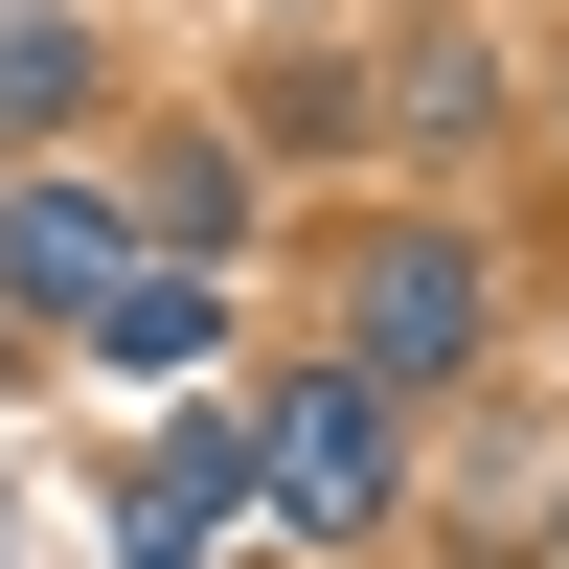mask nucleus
Returning <instances> with one entry per match:
<instances>
[{"label":"nucleus","mask_w":569,"mask_h":569,"mask_svg":"<svg viewBox=\"0 0 569 569\" xmlns=\"http://www.w3.org/2000/svg\"><path fill=\"white\" fill-rule=\"evenodd\" d=\"M251 501H297V525L342 547L365 501H388V388H365V365H297V388L251 410Z\"/></svg>","instance_id":"1"},{"label":"nucleus","mask_w":569,"mask_h":569,"mask_svg":"<svg viewBox=\"0 0 569 569\" xmlns=\"http://www.w3.org/2000/svg\"><path fill=\"white\" fill-rule=\"evenodd\" d=\"M433 365H479V251L410 228V251L365 273V388H433Z\"/></svg>","instance_id":"2"},{"label":"nucleus","mask_w":569,"mask_h":569,"mask_svg":"<svg viewBox=\"0 0 569 569\" xmlns=\"http://www.w3.org/2000/svg\"><path fill=\"white\" fill-rule=\"evenodd\" d=\"M114 273H137V228L91 206V182H23V206H0V297H23V319H91Z\"/></svg>","instance_id":"3"},{"label":"nucleus","mask_w":569,"mask_h":569,"mask_svg":"<svg viewBox=\"0 0 569 569\" xmlns=\"http://www.w3.org/2000/svg\"><path fill=\"white\" fill-rule=\"evenodd\" d=\"M206 319H228L206 273H114V297H91L69 342H91V365H137V388H160V365H206Z\"/></svg>","instance_id":"4"},{"label":"nucleus","mask_w":569,"mask_h":569,"mask_svg":"<svg viewBox=\"0 0 569 569\" xmlns=\"http://www.w3.org/2000/svg\"><path fill=\"white\" fill-rule=\"evenodd\" d=\"M456 525H479V547H547L569 525V456L547 433H456Z\"/></svg>","instance_id":"5"},{"label":"nucleus","mask_w":569,"mask_h":569,"mask_svg":"<svg viewBox=\"0 0 569 569\" xmlns=\"http://www.w3.org/2000/svg\"><path fill=\"white\" fill-rule=\"evenodd\" d=\"M228 501H251V433H228V410H182V433L137 456V525H228Z\"/></svg>","instance_id":"6"},{"label":"nucleus","mask_w":569,"mask_h":569,"mask_svg":"<svg viewBox=\"0 0 569 569\" xmlns=\"http://www.w3.org/2000/svg\"><path fill=\"white\" fill-rule=\"evenodd\" d=\"M0 114H91V46L69 23H0Z\"/></svg>","instance_id":"7"},{"label":"nucleus","mask_w":569,"mask_h":569,"mask_svg":"<svg viewBox=\"0 0 569 569\" xmlns=\"http://www.w3.org/2000/svg\"><path fill=\"white\" fill-rule=\"evenodd\" d=\"M114 569H206V525H137V547H114Z\"/></svg>","instance_id":"8"}]
</instances>
